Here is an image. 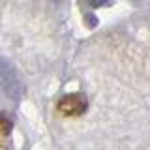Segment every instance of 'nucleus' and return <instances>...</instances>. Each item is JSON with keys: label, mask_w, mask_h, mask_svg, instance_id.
<instances>
[{"label": "nucleus", "mask_w": 150, "mask_h": 150, "mask_svg": "<svg viewBox=\"0 0 150 150\" xmlns=\"http://www.w3.org/2000/svg\"><path fill=\"white\" fill-rule=\"evenodd\" d=\"M56 107L64 116H81L88 109V100L84 94L75 92V94H68V96L60 98Z\"/></svg>", "instance_id": "nucleus-1"}, {"label": "nucleus", "mask_w": 150, "mask_h": 150, "mask_svg": "<svg viewBox=\"0 0 150 150\" xmlns=\"http://www.w3.org/2000/svg\"><path fill=\"white\" fill-rule=\"evenodd\" d=\"M0 83H2V86H4L8 96L19 98L23 94V84L19 81L15 69L6 62H0Z\"/></svg>", "instance_id": "nucleus-2"}, {"label": "nucleus", "mask_w": 150, "mask_h": 150, "mask_svg": "<svg viewBox=\"0 0 150 150\" xmlns=\"http://www.w3.org/2000/svg\"><path fill=\"white\" fill-rule=\"evenodd\" d=\"M11 131V120L4 112H0V135H9Z\"/></svg>", "instance_id": "nucleus-3"}, {"label": "nucleus", "mask_w": 150, "mask_h": 150, "mask_svg": "<svg viewBox=\"0 0 150 150\" xmlns=\"http://www.w3.org/2000/svg\"><path fill=\"white\" fill-rule=\"evenodd\" d=\"M88 4H90L92 8H100V6H105L107 2H109V0H86Z\"/></svg>", "instance_id": "nucleus-4"}]
</instances>
